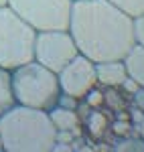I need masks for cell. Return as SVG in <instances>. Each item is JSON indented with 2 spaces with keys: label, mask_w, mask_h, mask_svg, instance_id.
Listing matches in <instances>:
<instances>
[{
  "label": "cell",
  "mask_w": 144,
  "mask_h": 152,
  "mask_svg": "<svg viewBox=\"0 0 144 152\" xmlns=\"http://www.w3.org/2000/svg\"><path fill=\"white\" fill-rule=\"evenodd\" d=\"M57 75H59L61 91L75 97V99H83L97 85L96 63L91 59H87L85 55H81V53L73 59L71 63H67Z\"/></svg>",
  "instance_id": "52a82bcc"
},
{
  "label": "cell",
  "mask_w": 144,
  "mask_h": 152,
  "mask_svg": "<svg viewBox=\"0 0 144 152\" xmlns=\"http://www.w3.org/2000/svg\"><path fill=\"white\" fill-rule=\"evenodd\" d=\"M79 55V49L67 28L55 31H39L35 37V53L33 59L45 65L47 69L59 73L67 63Z\"/></svg>",
  "instance_id": "8992f818"
},
{
  "label": "cell",
  "mask_w": 144,
  "mask_h": 152,
  "mask_svg": "<svg viewBox=\"0 0 144 152\" xmlns=\"http://www.w3.org/2000/svg\"><path fill=\"white\" fill-rule=\"evenodd\" d=\"M0 6H6V0H0Z\"/></svg>",
  "instance_id": "ffe728a7"
},
{
  "label": "cell",
  "mask_w": 144,
  "mask_h": 152,
  "mask_svg": "<svg viewBox=\"0 0 144 152\" xmlns=\"http://www.w3.org/2000/svg\"><path fill=\"white\" fill-rule=\"evenodd\" d=\"M138 87H140V85H138V83L134 81V79H130V77H128V79H126V81L122 83V89H124V91H128V94L132 95L134 91H136V89H138Z\"/></svg>",
  "instance_id": "e0dca14e"
},
{
  "label": "cell",
  "mask_w": 144,
  "mask_h": 152,
  "mask_svg": "<svg viewBox=\"0 0 144 152\" xmlns=\"http://www.w3.org/2000/svg\"><path fill=\"white\" fill-rule=\"evenodd\" d=\"M134 37H136V43L144 47V14L134 18Z\"/></svg>",
  "instance_id": "4fadbf2b"
},
{
  "label": "cell",
  "mask_w": 144,
  "mask_h": 152,
  "mask_svg": "<svg viewBox=\"0 0 144 152\" xmlns=\"http://www.w3.org/2000/svg\"><path fill=\"white\" fill-rule=\"evenodd\" d=\"M67 31L94 63L124 59L136 45L134 18L110 0H73Z\"/></svg>",
  "instance_id": "6da1fadb"
},
{
  "label": "cell",
  "mask_w": 144,
  "mask_h": 152,
  "mask_svg": "<svg viewBox=\"0 0 144 152\" xmlns=\"http://www.w3.org/2000/svg\"><path fill=\"white\" fill-rule=\"evenodd\" d=\"M118 150H144V140H124L120 142V146H118Z\"/></svg>",
  "instance_id": "5bb4252c"
},
{
  "label": "cell",
  "mask_w": 144,
  "mask_h": 152,
  "mask_svg": "<svg viewBox=\"0 0 144 152\" xmlns=\"http://www.w3.org/2000/svg\"><path fill=\"white\" fill-rule=\"evenodd\" d=\"M49 116H51V122L57 132H77L79 130V116L77 112L71 110V107H63V105H55L53 110H49Z\"/></svg>",
  "instance_id": "9c48e42d"
},
{
  "label": "cell",
  "mask_w": 144,
  "mask_h": 152,
  "mask_svg": "<svg viewBox=\"0 0 144 152\" xmlns=\"http://www.w3.org/2000/svg\"><path fill=\"white\" fill-rule=\"evenodd\" d=\"M4 152H51L57 142V130L45 110L14 104L0 116Z\"/></svg>",
  "instance_id": "7a4b0ae2"
},
{
  "label": "cell",
  "mask_w": 144,
  "mask_h": 152,
  "mask_svg": "<svg viewBox=\"0 0 144 152\" xmlns=\"http://www.w3.org/2000/svg\"><path fill=\"white\" fill-rule=\"evenodd\" d=\"M122 61H124V65H126L128 77L134 79L140 87H144V47L136 43V45L126 53V57L122 59Z\"/></svg>",
  "instance_id": "30bf717a"
},
{
  "label": "cell",
  "mask_w": 144,
  "mask_h": 152,
  "mask_svg": "<svg viewBox=\"0 0 144 152\" xmlns=\"http://www.w3.org/2000/svg\"><path fill=\"white\" fill-rule=\"evenodd\" d=\"M14 102V94H12V81H10V71L0 67V116L4 112H8Z\"/></svg>",
  "instance_id": "8fae6325"
},
{
  "label": "cell",
  "mask_w": 144,
  "mask_h": 152,
  "mask_svg": "<svg viewBox=\"0 0 144 152\" xmlns=\"http://www.w3.org/2000/svg\"><path fill=\"white\" fill-rule=\"evenodd\" d=\"M6 4L39 33L67 28L73 0H6Z\"/></svg>",
  "instance_id": "5b68a950"
},
{
  "label": "cell",
  "mask_w": 144,
  "mask_h": 152,
  "mask_svg": "<svg viewBox=\"0 0 144 152\" xmlns=\"http://www.w3.org/2000/svg\"><path fill=\"white\" fill-rule=\"evenodd\" d=\"M132 97H134V104H136V107H138L140 112H144V87H138V89L132 94Z\"/></svg>",
  "instance_id": "2e32d148"
},
{
  "label": "cell",
  "mask_w": 144,
  "mask_h": 152,
  "mask_svg": "<svg viewBox=\"0 0 144 152\" xmlns=\"http://www.w3.org/2000/svg\"><path fill=\"white\" fill-rule=\"evenodd\" d=\"M96 75H97V85H102L106 89L122 87V83L128 79L126 65L122 59H110V61L96 63Z\"/></svg>",
  "instance_id": "ba28073f"
},
{
  "label": "cell",
  "mask_w": 144,
  "mask_h": 152,
  "mask_svg": "<svg viewBox=\"0 0 144 152\" xmlns=\"http://www.w3.org/2000/svg\"><path fill=\"white\" fill-rule=\"evenodd\" d=\"M37 31L12 10L10 6H0V67L16 69L33 61Z\"/></svg>",
  "instance_id": "277c9868"
},
{
  "label": "cell",
  "mask_w": 144,
  "mask_h": 152,
  "mask_svg": "<svg viewBox=\"0 0 144 152\" xmlns=\"http://www.w3.org/2000/svg\"><path fill=\"white\" fill-rule=\"evenodd\" d=\"M112 4H116L120 10H124L128 16H142L144 14V0H110Z\"/></svg>",
  "instance_id": "7c38bea8"
},
{
  "label": "cell",
  "mask_w": 144,
  "mask_h": 152,
  "mask_svg": "<svg viewBox=\"0 0 144 152\" xmlns=\"http://www.w3.org/2000/svg\"><path fill=\"white\" fill-rule=\"evenodd\" d=\"M102 97H104V95L99 94V91H97L96 87H94V89H91L89 94L85 95V99H87V104H89V105H99V104H102V102H104Z\"/></svg>",
  "instance_id": "9a60e30c"
},
{
  "label": "cell",
  "mask_w": 144,
  "mask_h": 152,
  "mask_svg": "<svg viewBox=\"0 0 144 152\" xmlns=\"http://www.w3.org/2000/svg\"><path fill=\"white\" fill-rule=\"evenodd\" d=\"M12 94L18 105L35 107V110H53L59 104L61 83L55 71L37 63L35 59L10 71Z\"/></svg>",
  "instance_id": "3957f363"
},
{
  "label": "cell",
  "mask_w": 144,
  "mask_h": 152,
  "mask_svg": "<svg viewBox=\"0 0 144 152\" xmlns=\"http://www.w3.org/2000/svg\"><path fill=\"white\" fill-rule=\"evenodd\" d=\"M138 132H140V138L144 140V116H142V120L138 122Z\"/></svg>",
  "instance_id": "ac0fdd59"
},
{
  "label": "cell",
  "mask_w": 144,
  "mask_h": 152,
  "mask_svg": "<svg viewBox=\"0 0 144 152\" xmlns=\"http://www.w3.org/2000/svg\"><path fill=\"white\" fill-rule=\"evenodd\" d=\"M0 152H4V146H2V134H0Z\"/></svg>",
  "instance_id": "d6986e66"
}]
</instances>
